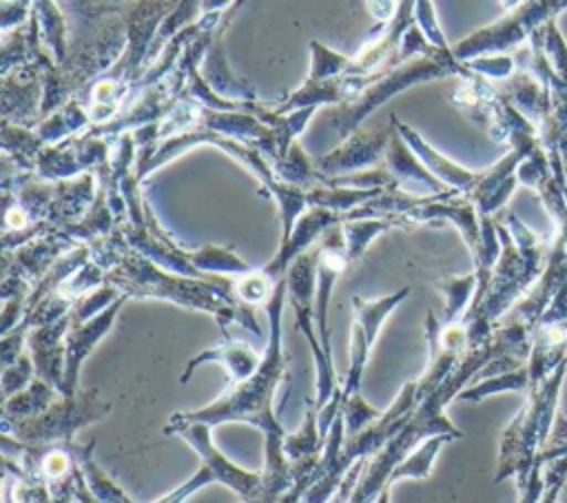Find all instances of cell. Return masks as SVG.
Here are the masks:
<instances>
[{
	"label": "cell",
	"mask_w": 567,
	"mask_h": 503,
	"mask_svg": "<svg viewBox=\"0 0 567 503\" xmlns=\"http://www.w3.org/2000/svg\"><path fill=\"white\" fill-rule=\"evenodd\" d=\"M472 73L487 78V80H505L514 73V58L509 53H494V55H478L463 62Z\"/></svg>",
	"instance_id": "836d02e7"
},
{
	"label": "cell",
	"mask_w": 567,
	"mask_h": 503,
	"mask_svg": "<svg viewBox=\"0 0 567 503\" xmlns=\"http://www.w3.org/2000/svg\"><path fill=\"white\" fill-rule=\"evenodd\" d=\"M565 374L567 361L558 366V370L545 383L529 386V390L525 392V403L509 421V425L503 430L494 483L514 479L516 487H520L529 479L538 452L545 448L549 432L556 423L558 392Z\"/></svg>",
	"instance_id": "7a4b0ae2"
},
{
	"label": "cell",
	"mask_w": 567,
	"mask_h": 503,
	"mask_svg": "<svg viewBox=\"0 0 567 503\" xmlns=\"http://www.w3.org/2000/svg\"><path fill=\"white\" fill-rule=\"evenodd\" d=\"M106 281L120 288L128 299H159L182 308L208 312L217 321L224 337H230V324H239L255 337H261L255 308L241 304L233 292V277L215 275L210 279H197L177 275L157 266L124 242L115 264L106 270Z\"/></svg>",
	"instance_id": "6da1fadb"
},
{
	"label": "cell",
	"mask_w": 567,
	"mask_h": 503,
	"mask_svg": "<svg viewBox=\"0 0 567 503\" xmlns=\"http://www.w3.org/2000/svg\"><path fill=\"white\" fill-rule=\"evenodd\" d=\"M210 483H217L215 474L210 472L208 465L199 463V470L193 476H188L184 483H179L177 487H173L171 492H166L164 496H159V499H155L151 503H184L188 496H193L195 492H199L202 487H206Z\"/></svg>",
	"instance_id": "d590c367"
},
{
	"label": "cell",
	"mask_w": 567,
	"mask_h": 503,
	"mask_svg": "<svg viewBox=\"0 0 567 503\" xmlns=\"http://www.w3.org/2000/svg\"><path fill=\"white\" fill-rule=\"evenodd\" d=\"M60 392L47 383L44 379L35 377L24 390L16 392L9 399H2V419H29L44 412Z\"/></svg>",
	"instance_id": "cb8c5ba5"
},
{
	"label": "cell",
	"mask_w": 567,
	"mask_h": 503,
	"mask_svg": "<svg viewBox=\"0 0 567 503\" xmlns=\"http://www.w3.org/2000/svg\"><path fill=\"white\" fill-rule=\"evenodd\" d=\"M392 120H394L399 135L408 142V146L419 155V160L430 168V173L436 179H441L450 191L465 195V197L474 191V186L478 184L481 171H470V168L456 164L454 160H450L447 155L436 151L416 129H412L408 122H401L394 113H392Z\"/></svg>",
	"instance_id": "e0dca14e"
},
{
	"label": "cell",
	"mask_w": 567,
	"mask_h": 503,
	"mask_svg": "<svg viewBox=\"0 0 567 503\" xmlns=\"http://www.w3.org/2000/svg\"><path fill=\"white\" fill-rule=\"evenodd\" d=\"M374 503H390V487H388V490H383Z\"/></svg>",
	"instance_id": "60d3db41"
},
{
	"label": "cell",
	"mask_w": 567,
	"mask_h": 503,
	"mask_svg": "<svg viewBox=\"0 0 567 503\" xmlns=\"http://www.w3.org/2000/svg\"><path fill=\"white\" fill-rule=\"evenodd\" d=\"M27 326H16L11 332H4L0 339V359H2V368L11 366L20 355H24L27 348Z\"/></svg>",
	"instance_id": "8d00e7d4"
},
{
	"label": "cell",
	"mask_w": 567,
	"mask_h": 503,
	"mask_svg": "<svg viewBox=\"0 0 567 503\" xmlns=\"http://www.w3.org/2000/svg\"><path fill=\"white\" fill-rule=\"evenodd\" d=\"M42 95V73L35 62L2 75V120L35 126L40 122Z\"/></svg>",
	"instance_id": "9a60e30c"
},
{
	"label": "cell",
	"mask_w": 567,
	"mask_h": 503,
	"mask_svg": "<svg viewBox=\"0 0 567 503\" xmlns=\"http://www.w3.org/2000/svg\"><path fill=\"white\" fill-rule=\"evenodd\" d=\"M545 490V479H543V461L536 459V465L529 474V479L518 487V503H538L540 494Z\"/></svg>",
	"instance_id": "74e56055"
},
{
	"label": "cell",
	"mask_w": 567,
	"mask_h": 503,
	"mask_svg": "<svg viewBox=\"0 0 567 503\" xmlns=\"http://www.w3.org/2000/svg\"><path fill=\"white\" fill-rule=\"evenodd\" d=\"M425 343H427V366L416 379V401L434 392L458 366L470 348V335L463 319L443 324L434 310L425 315Z\"/></svg>",
	"instance_id": "8fae6325"
},
{
	"label": "cell",
	"mask_w": 567,
	"mask_h": 503,
	"mask_svg": "<svg viewBox=\"0 0 567 503\" xmlns=\"http://www.w3.org/2000/svg\"><path fill=\"white\" fill-rule=\"evenodd\" d=\"M277 284L279 281L272 279L261 266V268H250L248 273L233 277V292L241 304H246L250 308H259V306L268 304Z\"/></svg>",
	"instance_id": "f546056e"
},
{
	"label": "cell",
	"mask_w": 567,
	"mask_h": 503,
	"mask_svg": "<svg viewBox=\"0 0 567 503\" xmlns=\"http://www.w3.org/2000/svg\"><path fill=\"white\" fill-rule=\"evenodd\" d=\"M93 450H95V441H89V443H82V445L75 443L78 468H80L82 479H84L89 492L93 494V499L97 503H137L97 465V461L93 456Z\"/></svg>",
	"instance_id": "ffe728a7"
},
{
	"label": "cell",
	"mask_w": 567,
	"mask_h": 503,
	"mask_svg": "<svg viewBox=\"0 0 567 503\" xmlns=\"http://www.w3.org/2000/svg\"><path fill=\"white\" fill-rule=\"evenodd\" d=\"M210 425L206 423H197V421H175L168 417V421L164 423L162 432L166 437H179L184 439L199 456V461L204 465L210 468V472L215 474L217 483L226 485L228 490H233L241 503H268L266 499V483H264V472H255V470H246L241 465H237L235 461H230L213 441L210 437Z\"/></svg>",
	"instance_id": "9c48e42d"
},
{
	"label": "cell",
	"mask_w": 567,
	"mask_h": 503,
	"mask_svg": "<svg viewBox=\"0 0 567 503\" xmlns=\"http://www.w3.org/2000/svg\"><path fill=\"white\" fill-rule=\"evenodd\" d=\"M111 142L89 133L73 135L58 144H47L33 164V175L47 182L73 179L84 173H97L109 164Z\"/></svg>",
	"instance_id": "30bf717a"
},
{
	"label": "cell",
	"mask_w": 567,
	"mask_h": 503,
	"mask_svg": "<svg viewBox=\"0 0 567 503\" xmlns=\"http://www.w3.org/2000/svg\"><path fill=\"white\" fill-rule=\"evenodd\" d=\"M450 441H456V439L450 437V434H434V437H427L425 441H421L408 456H403L396 463V468L390 474V487L396 481H405V479H416V481L427 479L432 474V465L436 461V454Z\"/></svg>",
	"instance_id": "603a6c76"
},
{
	"label": "cell",
	"mask_w": 567,
	"mask_h": 503,
	"mask_svg": "<svg viewBox=\"0 0 567 503\" xmlns=\"http://www.w3.org/2000/svg\"><path fill=\"white\" fill-rule=\"evenodd\" d=\"M365 9L372 18L388 24L394 20V16L399 11V0H365Z\"/></svg>",
	"instance_id": "f35d334b"
},
{
	"label": "cell",
	"mask_w": 567,
	"mask_h": 503,
	"mask_svg": "<svg viewBox=\"0 0 567 503\" xmlns=\"http://www.w3.org/2000/svg\"><path fill=\"white\" fill-rule=\"evenodd\" d=\"M317 412H319V408H317L315 399H308L306 401V412H303V423L299 425L297 432L286 434L284 454L290 463L321 456L326 441L319 432V414Z\"/></svg>",
	"instance_id": "44dd1931"
},
{
	"label": "cell",
	"mask_w": 567,
	"mask_h": 503,
	"mask_svg": "<svg viewBox=\"0 0 567 503\" xmlns=\"http://www.w3.org/2000/svg\"><path fill=\"white\" fill-rule=\"evenodd\" d=\"M392 117V115H390ZM394 122V120H392ZM388 175L392 177L394 188L414 195V197H434V195H447L450 191L441 179H436L430 168L419 160V155L408 146V142L399 135L396 126L390 137L383 164Z\"/></svg>",
	"instance_id": "5bb4252c"
},
{
	"label": "cell",
	"mask_w": 567,
	"mask_h": 503,
	"mask_svg": "<svg viewBox=\"0 0 567 503\" xmlns=\"http://www.w3.org/2000/svg\"><path fill=\"white\" fill-rule=\"evenodd\" d=\"M416 379H410L401 386L394 401L374 419L368 428H363L354 437H346L339 454L334 459H321L315 483L303 496V503H330L343 483L350 468L377 454L410 419L416 408Z\"/></svg>",
	"instance_id": "277c9868"
},
{
	"label": "cell",
	"mask_w": 567,
	"mask_h": 503,
	"mask_svg": "<svg viewBox=\"0 0 567 503\" xmlns=\"http://www.w3.org/2000/svg\"><path fill=\"white\" fill-rule=\"evenodd\" d=\"M126 299L128 297L122 295L106 310H102L100 315H95L86 321H69V330H66V339H64L66 359H64V392L62 394H75L80 390L78 379H80L84 359L109 335V330L113 328Z\"/></svg>",
	"instance_id": "4fadbf2b"
},
{
	"label": "cell",
	"mask_w": 567,
	"mask_h": 503,
	"mask_svg": "<svg viewBox=\"0 0 567 503\" xmlns=\"http://www.w3.org/2000/svg\"><path fill=\"white\" fill-rule=\"evenodd\" d=\"M392 133H394V122L390 117V124L379 131L359 129L357 133L343 137L334 148H330L326 155L315 160L319 171V182L328 177H341V175L381 166Z\"/></svg>",
	"instance_id": "7c38bea8"
},
{
	"label": "cell",
	"mask_w": 567,
	"mask_h": 503,
	"mask_svg": "<svg viewBox=\"0 0 567 503\" xmlns=\"http://www.w3.org/2000/svg\"><path fill=\"white\" fill-rule=\"evenodd\" d=\"M261 361V352H257L250 343L244 341H235L233 337H224V343L219 346H210L199 350L195 357H190L179 374V383H188V379L193 377V372L204 366V363H219L226 368L230 383H239L244 379H248L257 366Z\"/></svg>",
	"instance_id": "ac0fdd59"
},
{
	"label": "cell",
	"mask_w": 567,
	"mask_h": 503,
	"mask_svg": "<svg viewBox=\"0 0 567 503\" xmlns=\"http://www.w3.org/2000/svg\"><path fill=\"white\" fill-rule=\"evenodd\" d=\"M122 297V290L115 288L113 284H102L93 290H89L86 295H82L80 299H75V304L69 310V319L71 321H86L95 315H100L102 310H106L115 299Z\"/></svg>",
	"instance_id": "4dcf8cb0"
},
{
	"label": "cell",
	"mask_w": 567,
	"mask_h": 503,
	"mask_svg": "<svg viewBox=\"0 0 567 503\" xmlns=\"http://www.w3.org/2000/svg\"><path fill=\"white\" fill-rule=\"evenodd\" d=\"M501 2V7L505 9V11H514L523 0H498Z\"/></svg>",
	"instance_id": "ab89813d"
},
{
	"label": "cell",
	"mask_w": 567,
	"mask_h": 503,
	"mask_svg": "<svg viewBox=\"0 0 567 503\" xmlns=\"http://www.w3.org/2000/svg\"><path fill=\"white\" fill-rule=\"evenodd\" d=\"M545 490L538 503H560L563 487L567 485V456H558L554 461L543 463Z\"/></svg>",
	"instance_id": "e575fe53"
},
{
	"label": "cell",
	"mask_w": 567,
	"mask_h": 503,
	"mask_svg": "<svg viewBox=\"0 0 567 503\" xmlns=\"http://www.w3.org/2000/svg\"><path fill=\"white\" fill-rule=\"evenodd\" d=\"M412 288L403 286L390 295L365 299L361 295H352V324H350V350H348V370L341 381V399L361 392V379L365 366L370 361L372 348L379 339L381 326L385 319L410 297Z\"/></svg>",
	"instance_id": "ba28073f"
},
{
	"label": "cell",
	"mask_w": 567,
	"mask_h": 503,
	"mask_svg": "<svg viewBox=\"0 0 567 503\" xmlns=\"http://www.w3.org/2000/svg\"><path fill=\"white\" fill-rule=\"evenodd\" d=\"M317 246L299 255L288 275V304L295 312V328L303 335L310 357L315 363V403L321 408L323 403L330 401V397L341 388L337 381V370L332 359L326 357L319 332H317V321H315V286H317Z\"/></svg>",
	"instance_id": "8992f818"
},
{
	"label": "cell",
	"mask_w": 567,
	"mask_h": 503,
	"mask_svg": "<svg viewBox=\"0 0 567 503\" xmlns=\"http://www.w3.org/2000/svg\"><path fill=\"white\" fill-rule=\"evenodd\" d=\"M472 71L454 58L452 49L450 51L436 49L432 53L414 55L401 64L385 66L365 78V84L354 100L339 106V111L332 120V131L341 142L343 137L357 133L361 129V122H365L370 113H374L381 104L390 102L405 89L416 86L421 82L450 78V75L465 78Z\"/></svg>",
	"instance_id": "3957f363"
},
{
	"label": "cell",
	"mask_w": 567,
	"mask_h": 503,
	"mask_svg": "<svg viewBox=\"0 0 567 503\" xmlns=\"http://www.w3.org/2000/svg\"><path fill=\"white\" fill-rule=\"evenodd\" d=\"M190 261L204 275H224V277H237L252 268L230 246H219V244H204L190 250Z\"/></svg>",
	"instance_id": "4316f807"
},
{
	"label": "cell",
	"mask_w": 567,
	"mask_h": 503,
	"mask_svg": "<svg viewBox=\"0 0 567 503\" xmlns=\"http://www.w3.org/2000/svg\"><path fill=\"white\" fill-rule=\"evenodd\" d=\"M401 226L394 217H348L341 219V233H343V242H346V253L350 264L359 261L368 246L383 233H388L390 228Z\"/></svg>",
	"instance_id": "7402d4cb"
},
{
	"label": "cell",
	"mask_w": 567,
	"mask_h": 503,
	"mask_svg": "<svg viewBox=\"0 0 567 503\" xmlns=\"http://www.w3.org/2000/svg\"><path fill=\"white\" fill-rule=\"evenodd\" d=\"M111 401L97 388L60 394L44 412L29 419H2V434L13 437L24 445L71 443L75 432L102 421L111 412Z\"/></svg>",
	"instance_id": "5b68a950"
},
{
	"label": "cell",
	"mask_w": 567,
	"mask_h": 503,
	"mask_svg": "<svg viewBox=\"0 0 567 503\" xmlns=\"http://www.w3.org/2000/svg\"><path fill=\"white\" fill-rule=\"evenodd\" d=\"M383 410H377L374 406H370L361 392L348 397L343 403H341V410L339 414L343 417V425H346V437H354L359 434L363 428H368L374 419H379Z\"/></svg>",
	"instance_id": "1f68e13d"
},
{
	"label": "cell",
	"mask_w": 567,
	"mask_h": 503,
	"mask_svg": "<svg viewBox=\"0 0 567 503\" xmlns=\"http://www.w3.org/2000/svg\"><path fill=\"white\" fill-rule=\"evenodd\" d=\"M567 9V0H523L514 11H507L501 20L474 31L465 40L452 47V53L458 62H467L478 55L507 53L518 47L534 31L543 29L549 22H556V16Z\"/></svg>",
	"instance_id": "52a82bcc"
},
{
	"label": "cell",
	"mask_w": 567,
	"mask_h": 503,
	"mask_svg": "<svg viewBox=\"0 0 567 503\" xmlns=\"http://www.w3.org/2000/svg\"><path fill=\"white\" fill-rule=\"evenodd\" d=\"M69 315L47 324L29 328L27 332V352L31 355L35 377L51 383L60 394L64 392V359H66V330H69Z\"/></svg>",
	"instance_id": "2e32d148"
},
{
	"label": "cell",
	"mask_w": 567,
	"mask_h": 503,
	"mask_svg": "<svg viewBox=\"0 0 567 503\" xmlns=\"http://www.w3.org/2000/svg\"><path fill=\"white\" fill-rule=\"evenodd\" d=\"M527 390H529V368H527V361H525L523 366L512 368L507 372L476 379L474 383L463 388L456 399L476 403V401H483V399H487L489 394H496V392H527Z\"/></svg>",
	"instance_id": "d4e9b609"
},
{
	"label": "cell",
	"mask_w": 567,
	"mask_h": 503,
	"mask_svg": "<svg viewBox=\"0 0 567 503\" xmlns=\"http://www.w3.org/2000/svg\"><path fill=\"white\" fill-rule=\"evenodd\" d=\"M89 126H91V117H89L84 104L73 97L66 104H62L60 109L44 115L33 129L44 144H58L73 135L84 133Z\"/></svg>",
	"instance_id": "d6986e66"
},
{
	"label": "cell",
	"mask_w": 567,
	"mask_h": 503,
	"mask_svg": "<svg viewBox=\"0 0 567 503\" xmlns=\"http://www.w3.org/2000/svg\"><path fill=\"white\" fill-rule=\"evenodd\" d=\"M308 51H310V69H308L306 80L328 82V80H337L343 75H357L352 55L334 51L319 40H310Z\"/></svg>",
	"instance_id": "484cf974"
},
{
	"label": "cell",
	"mask_w": 567,
	"mask_h": 503,
	"mask_svg": "<svg viewBox=\"0 0 567 503\" xmlns=\"http://www.w3.org/2000/svg\"><path fill=\"white\" fill-rule=\"evenodd\" d=\"M272 168L281 182L299 186V188H312V186L321 184L317 162L301 148L299 142H295L288 148V153Z\"/></svg>",
	"instance_id": "f1b7e54d"
},
{
	"label": "cell",
	"mask_w": 567,
	"mask_h": 503,
	"mask_svg": "<svg viewBox=\"0 0 567 503\" xmlns=\"http://www.w3.org/2000/svg\"><path fill=\"white\" fill-rule=\"evenodd\" d=\"M439 290L443 295V324H452L463 319L467 308L472 306L476 292V275L474 270L467 275H450L439 279Z\"/></svg>",
	"instance_id": "83f0119b"
},
{
	"label": "cell",
	"mask_w": 567,
	"mask_h": 503,
	"mask_svg": "<svg viewBox=\"0 0 567 503\" xmlns=\"http://www.w3.org/2000/svg\"><path fill=\"white\" fill-rule=\"evenodd\" d=\"M33 379H35V368H33L31 355L24 352V355H20L11 366H4V368H2V377H0L2 399H9V397H13L16 392L24 390Z\"/></svg>",
	"instance_id": "d6a6232c"
}]
</instances>
